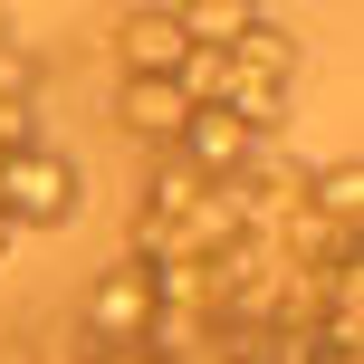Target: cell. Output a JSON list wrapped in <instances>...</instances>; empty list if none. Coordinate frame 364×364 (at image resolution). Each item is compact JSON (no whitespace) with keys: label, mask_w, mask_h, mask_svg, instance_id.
Returning <instances> with one entry per match:
<instances>
[{"label":"cell","mask_w":364,"mask_h":364,"mask_svg":"<svg viewBox=\"0 0 364 364\" xmlns=\"http://www.w3.org/2000/svg\"><path fill=\"white\" fill-rule=\"evenodd\" d=\"M0 211L19 220V240L29 230H68V220L87 211V182H77V164L58 144H29V154L0 164Z\"/></svg>","instance_id":"cell-1"},{"label":"cell","mask_w":364,"mask_h":364,"mask_svg":"<svg viewBox=\"0 0 364 364\" xmlns=\"http://www.w3.org/2000/svg\"><path fill=\"white\" fill-rule=\"evenodd\" d=\"M154 278L134 269V259H115L106 278H96L87 288V307H77V336H87V346H154Z\"/></svg>","instance_id":"cell-2"},{"label":"cell","mask_w":364,"mask_h":364,"mask_svg":"<svg viewBox=\"0 0 364 364\" xmlns=\"http://www.w3.org/2000/svg\"><path fill=\"white\" fill-rule=\"evenodd\" d=\"M250 144H259V134L240 125L230 106H192V115H182V134H173V154H182L201 182H230L240 164H250Z\"/></svg>","instance_id":"cell-3"},{"label":"cell","mask_w":364,"mask_h":364,"mask_svg":"<svg viewBox=\"0 0 364 364\" xmlns=\"http://www.w3.org/2000/svg\"><path fill=\"white\" fill-rule=\"evenodd\" d=\"M182 48H192V38H182L173 10H125L115 19V77H173Z\"/></svg>","instance_id":"cell-4"},{"label":"cell","mask_w":364,"mask_h":364,"mask_svg":"<svg viewBox=\"0 0 364 364\" xmlns=\"http://www.w3.org/2000/svg\"><path fill=\"white\" fill-rule=\"evenodd\" d=\"M115 115H125V134L134 144H154V154H173V134H182V96H173V77H115Z\"/></svg>","instance_id":"cell-5"},{"label":"cell","mask_w":364,"mask_h":364,"mask_svg":"<svg viewBox=\"0 0 364 364\" xmlns=\"http://www.w3.org/2000/svg\"><path fill=\"white\" fill-rule=\"evenodd\" d=\"M230 68H240V77H269V87H297V29L259 10L250 29L230 38Z\"/></svg>","instance_id":"cell-6"},{"label":"cell","mask_w":364,"mask_h":364,"mask_svg":"<svg viewBox=\"0 0 364 364\" xmlns=\"http://www.w3.org/2000/svg\"><path fill=\"white\" fill-rule=\"evenodd\" d=\"M297 201H307L326 230H355V220H364V164H355V154H336V164H307V192H297Z\"/></svg>","instance_id":"cell-7"},{"label":"cell","mask_w":364,"mask_h":364,"mask_svg":"<svg viewBox=\"0 0 364 364\" xmlns=\"http://www.w3.org/2000/svg\"><path fill=\"white\" fill-rule=\"evenodd\" d=\"M173 19H182V38H192V48H230V38L259 19V0H182Z\"/></svg>","instance_id":"cell-8"},{"label":"cell","mask_w":364,"mask_h":364,"mask_svg":"<svg viewBox=\"0 0 364 364\" xmlns=\"http://www.w3.org/2000/svg\"><path fill=\"white\" fill-rule=\"evenodd\" d=\"M220 106H230L250 134H278V125H288V87H269V77H240V68H230V96H220Z\"/></svg>","instance_id":"cell-9"},{"label":"cell","mask_w":364,"mask_h":364,"mask_svg":"<svg viewBox=\"0 0 364 364\" xmlns=\"http://www.w3.org/2000/svg\"><path fill=\"white\" fill-rule=\"evenodd\" d=\"M173 96H182V106H220V96H230V48H182Z\"/></svg>","instance_id":"cell-10"},{"label":"cell","mask_w":364,"mask_h":364,"mask_svg":"<svg viewBox=\"0 0 364 364\" xmlns=\"http://www.w3.org/2000/svg\"><path fill=\"white\" fill-rule=\"evenodd\" d=\"M38 87H48V58L29 38H0V106H38Z\"/></svg>","instance_id":"cell-11"},{"label":"cell","mask_w":364,"mask_h":364,"mask_svg":"<svg viewBox=\"0 0 364 364\" xmlns=\"http://www.w3.org/2000/svg\"><path fill=\"white\" fill-rule=\"evenodd\" d=\"M77 364H182V355H164V346H87Z\"/></svg>","instance_id":"cell-12"},{"label":"cell","mask_w":364,"mask_h":364,"mask_svg":"<svg viewBox=\"0 0 364 364\" xmlns=\"http://www.w3.org/2000/svg\"><path fill=\"white\" fill-rule=\"evenodd\" d=\"M10 250H19V220H10V211H0V259H10Z\"/></svg>","instance_id":"cell-13"},{"label":"cell","mask_w":364,"mask_h":364,"mask_svg":"<svg viewBox=\"0 0 364 364\" xmlns=\"http://www.w3.org/2000/svg\"><path fill=\"white\" fill-rule=\"evenodd\" d=\"M0 38H19V29H10V10H0Z\"/></svg>","instance_id":"cell-14"}]
</instances>
